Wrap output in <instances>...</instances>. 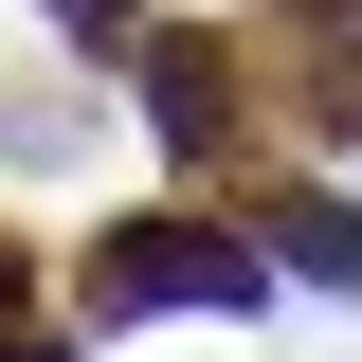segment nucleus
Wrapping results in <instances>:
<instances>
[{
    "instance_id": "obj_2",
    "label": "nucleus",
    "mask_w": 362,
    "mask_h": 362,
    "mask_svg": "<svg viewBox=\"0 0 362 362\" xmlns=\"http://www.w3.org/2000/svg\"><path fill=\"white\" fill-rule=\"evenodd\" d=\"M272 218H290V272H326V290H362V235L326 218V199H272Z\"/></svg>"
},
{
    "instance_id": "obj_1",
    "label": "nucleus",
    "mask_w": 362,
    "mask_h": 362,
    "mask_svg": "<svg viewBox=\"0 0 362 362\" xmlns=\"http://www.w3.org/2000/svg\"><path fill=\"white\" fill-rule=\"evenodd\" d=\"M235 290H254V235H218V218H127L109 235V254H90V308L127 326V308H235Z\"/></svg>"
}]
</instances>
